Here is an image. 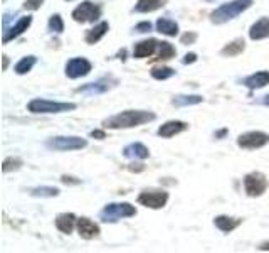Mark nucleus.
<instances>
[{"label": "nucleus", "instance_id": "nucleus-26", "mask_svg": "<svg viewBox=\"0 0 269 253\" xmlns=\"http://www.w3.org/2000/svg\"><path fill=\"white\" fill-rule=\"evenodd\" d=\"M29 194L34 198H56L59 196V189L57 187H51V186H39V187L29 189Z\"/></svg>", "mask_w": 269, "mask_h": 253}, {"label": "nucleus", "instance_id": "nucleus-28", "mask_svg": "<svg viewBox=\"0 0 269 253\" xmlns=\"http://www.w3.org/2000/svg\"><path fill=\"white\" fill-rule=\"evenodd\" d=\"M175 54H177V49L173 48L170 43H167V41H161V43H158V57H155V60L167 61L175 57Z\"/></svg>", "mask_w": 269, "mask_h": 253}, {"label": "nucleus", "instance_id": "nucleus-33", "mask_svg": "<svg viewBox=\"0 0 269 253\" xmlns=\"http://www.w3.org/2000/svg\"><path fill=\"white\" fill-rule=\"evenodd\" d=\"M195 41H197V34L195 32H187V34H183V36L180 37L182 44H194Z\"/></svg>", "mask_w": 269, "mask_h": 253}, {"label": "nucleus", "instance_id": "nucleus-11", "mask_svg": "<svg viewBox=\"0 0 269 253\" xmlns=\"http://www.w3.org/2000/svg\"><path fill=\"white\" fill-rule=\"evenodd\" d=\"M77 233H79V237L81 238H85V240H93V238H96L98 235L101 233V229L99 226L94 223L93 220H89V218H77Z\"/></svg>", "mask_w": 269, "mask_h": 253}, {"label": "nucleus", "instance_id": "nucleus-9", "mask_svg": "<svg viewBox=\"0 0 269 253\" xmlns=\"http://www.w3.org/2000/svg\"><path fill=\"white\" fill-rule=\"evenodd\" d=\"M138 203L150 209H161L169 203V192L161 189H150L143 191L138 196Z\"/></svg>", "mask_w": 269, "mask_h": 253}, {"label": "nucleus", "instance_id": "nucleus-19", "mask_svg": "<svg viewBox=\"0 0 269 253\" xmlns=\"http://www.w3.org/2000/svg\"><path fill=\"white\" fill-rule=\"evenodd\" d=\"M123 155L127 159H140V161H143V159H148L150 150H148V147L143 145L141 142H133L125 147Z\"/></svg>", "mask_w": 269, "mask_h": 253}, {"label": "nucleus", "instance_id": "nucleus-34", "mask_svg": "<svg viewBox=\"0 0 269 253\" xmlns=\"http://www.w3.org/2000/svg\"><path fill=\"white\" fill-rule=\"evenodd\" d=\"M61 182L63 184H66V186H77V184H81V181L79 179H76V178H73V176H63L61 178Z\"/></svg>", "mask_w": 269, "mask_h": 253}, {"label": "nucleus", "instance_id": "nucleus-25", "mask_svg": "<svg viewBox=\"0 0 269 253\" xmlns=\"http://www.w3.org/2000/svg\"><path fill=\"white\" fill-rule=\"evenodd\" d=\"M204 102V98H202L200 95H178L173 98V105L178 108L182 107H192V105H199Z\"/></svg>", "mask_w": 269, "mask_h": 253}, {"label": "nucleus", "instance_id": "nucleus-16", "mask_svg": "<svg viewBox=\"0 0 269 253\" xmlns=\"http://www.w3.org/2000/svg\"><path fill=\"white\" fill-rule=\"evenodd\" d=\"M214 225H215V228H219L222 233H231V231H234L236 228H239L242 225V220L241 218H231V216L220 215V216L214 218Z\"/></svg>", "mask_w": 269, "mask_h": 253}, {"label": "nucleus", "instance_id": "nucleus-5", "mask_svg": "<svg viewBox=\"0 0 269 253\" xmlns=\"http://www.w3.org/2000/svg\"><path fill=\"white\" fill-rule=\"evenodd\" d=\"M101 7L98 4H93L86 0V2H81L77 7L73 10V19L79 24H86V22H96L99 17H101Z\"/></svg>", "mask_w": 269, "mask_h": 253}, {"label": "nucleus", "instance_id": "nucleus-21", "mask_svg": "<svg viewBox=\"0 0 269 253\" xmlns=\"http://www.w3.org/2000/svg\"><path fill=\"white\" fill-rule=\"evenodd\" d=\"M108 31H110V26H108V22H99V24H96L93 29H89V31L86 32L85 41H86L88 44H96V43H99V41L106 36Z\"/></svg>", "mask_w": 269, "mask_h": 253}, {"label": "nucleus", "instance_id": "nucleus-6", "mask_svg": "<svg viewBox=\"0 0 269 253\" xmlns=\"http://www.w3.org/2000/svg\"><path fill=\"white\" fill-rule=\"evenodd\" d=\"M88 145L86 139L81 137H52L46 142V147L51 150H59V152H66V150H81Z\"/></svg>", "mask_w": 269, "mask_h": 253}, {"label": "nucleus", "instance_id": "nucleus-3", "mask_svg": "<svg viewBox=\"0 0 269 253\" xmlns=\"http://www.w3.org/2000/svg\"><path fill=\"white\" fill-rule=\"evenodd\" d=\"M77 108L76 103H64V102H52L46 98H34L27 103V110L31 113L46 115V113H64V111H73Z\"/></svg>", "mask_w": 269, "mask_h": 253}, {"label": "nucleus", "instance_id": "nucleus-39", "mask_svg": "<svg viewBox=\"0 0 269 253\" xmlns=\"http://www.w3.org/2000/svg\"><path fill=\"white\" fill-rule=\"evenodd\" d=\"M227 132H229V130H227V128H222V130H219V132H215L214 135H215V139H222V137H224V135H225Z\"/></svg>", "mask_w": 269, "mask_h": 253}, {"label": "nucleus", "instance_id": "nucleus-37", "mask_svg": "<svg viewBox=\"0 0 269 253\" xmlns=\"http://www.w3.org/2000/svg\"><path fill=\"white\" fill-rule=\"evenodd\" d=\"M91 137L93 139H98V140H103V139H106V133H105V130H93L91 132Z\"/></svg>", "mask_w": 269, "mask_h": 253}, {"label": "nucleus", "instance_id": "nucleus-14", "mask_svg": "<svg viewBox=\"0 0 269 253\" xmlns=\"http://www.w3.org/2000/svg\"><path fill=\"white\" fill-rule=\"evenodd\" d=\"M158 48V41L157 39H145L140 41V43L135 44L133 48V56L136 60H145V57H150L155 54V51Z\"/></svg>", "mask_w": 269, "mask_h": 253}, {"label": "nucleus", "instance_id": "nucleus-1", "mask_svg": "<svg viewBox=\"0 0 269 253\" xmlns=\"http://www.w3.org/2000/svg\"><path fill=\"white\" fill-rule=\"evenodd\" d=\"M157 119V115L153 111H145V110H125L121 113H116L106 119L103 122L105 128L110 130H121V128H133L145 125L148 122H153Z\"/></svg>", "mask_w": 269, "mask_h": 253}, {"label": "nucleus", "instance_id": "nucleus-10", "mask_svg": "<svg viewBox=\"0 0 269 253\" xmlns=\"http://www.w3.org/2000/svg\"><path fill=\"white\" fill-rule=\"evenodd\" d=\"M93 64L89 63L86 57H73L66 64V76L71 80H77L82 78V76H88L91 73Z\"/></svg>", "mask_w": 269, "mask_h": 253}, {"label": "nucleus", "instance_id": "nucleus-22", "mask_svg": "<svg viewBox=\"0 0 269 253\" xmlns=\"http://www.w3.org/2000/svg\"><path fill=\"white\" fill-rule=\"evenodd\" d=\"M167 5V0H138L135 5V12L138 14H148V12H155L161 7Z\"/></svg>", "mask_w": 269, "mask_h": 253}, {"label": "nucleus", "instance_id": "nucleus-27", "mask_svg": "<svg viewBox=\"0 0 269 253\" xmlns=\"http://www.w3.org/2000/svg\"><path fill=\"white\" fill-rule=\"evenodd\" d=\"M35 63H37V57H35V56H26V57H22V60L15 64L14 71L17 74H27L35 66Z\"/></svg>", "mask_w": 269, "mask_h": 253}, {"label": "nucleus", "instance_id": "nucleus-13", "mask_svg": "<svg viewBox=\"0 0 269 253\" xmlns=\"http://www.w3.org/2000/svg\"><path fill=\"white\" fill-rule=\"evenodd\" d=\"M110 80L111 78H101L98 81H94V83H88L85 86H79L76 90V93H82V95H89V96L101 95V93H106L111 86H115V85H110Z\"/></svg>", "mask_w": 269, "mask_h": 253}, {"label": "nucleus", "instance_id": "nucleus-38", "mask_svg": "<svg viewBox=\"0 0 269 253\" xmlns=\"http://www.w3.org/2000/svg\"><path fill=\"white\" fill-rule=\"evenodd\" d=\"M128 169L131 172H140V170H143L145 167H143V164H131V166H128Z\"/></svg>", "mask_w": 269, "mask_h": 253}, {"label": "nucleus", "instance_id": "nucleus-31", "mask_svg": "<svg viewBox=\"0 0 269 253\" xmlns=\"http://www.w3.org/2000/svg\"><path fill=\"white\" fill-rule=\"evenodd\" d=\"M49 31H52V32H57V34H61L63 31H64V22H63V19H61V15L59 14H54V15H51V19H49Z\"/></svg>", "mask_w": 269, "mask_h": 253}, {"label": "nucleus", "instance_id": "nucleus-23", "mask_svg": "<svg viewBox=\"0 0 269 253\" xmlns=\"http://www.w3.org/2000/svg\"><path fill=\"white\" fill-rule=\"evenodd\" d=\"M155 27H157V31L160 34L169 36V37H175L178 34V24L175 21H170V19H158Z\"/></svg>", "mask_w": 269, "mask_h": 253}, {"label": "nucleus", "instance_id": "nucleus-36", "mask_svg": "<svg viewBox=\"0 0 269 253\" xmlns=\"http://www.w3.org/2000/svg\"><path fill=\"white\" fill-rule=\"evenodd\" d=\"M195 61H197V54H195V52H189V54H185L183 60H182L183 64H192Z\"/></svg>", "mask_w": 269, "mask_h": 253}, {"label": "nucleus", "instance_id": "nucleus-8", "mask_svg": "<svg viewBox=\"0 0 269 253\" xmlns=\"http://www.w3.org/2000/svg\"><path fill=\"white\" fill-rule=\"evenodd\" d=\"M267 189V179L261 172H251L244 178V191L251 198H259Z\"/></svg>", "mask_w": 269, "mask_h": 253}, {"label": "nucleus", "instance_id": "nucleus-43", "mask_svg": "<svg viewBox=\"0 0 269 253\" xmlns=\"http://www.w3.org/2000/svg\"><path fill=\"white\" fill-rule=\"evenodd\" d=\"M68 2H69V0H68Z\"/></svg>", "mask_w": 269, "mask_h": 253}, {"label": "nucleus", "instance_id": "nucleus-18", "mask_svg": "<svg viewBox=\"0 0 269 253\" xmlns=\"http://www.w3.org/2000/svg\"><path fill=\"white\" fill-rule=\"evenodd\" d=\"M249 37L253 41H261L269 37V17H262V19L256 21L254 24L251 26Z\"/></svg>", "mask_w": 269, "mask_h": 253}, {"label": "nucleus", "instance_id": "nucleus-29", "mask_svg": "<svg viewBox=\"0 0 269 253\" xmlns=\"http://www.w3.org/2000/svg\"><path fill=\"white\" fill-rule=\"evenodd\" d=\"M175 74V69H172L169 66H161V68H153L152 69V78L158 80V81H165L172 78V76Z\"/></svg>", "mask_w": 269, "mask_h": 253}, {"label": "nucleus", "instance_id": "nucleus-17", "mask_svg": "<svg viewBox=\"0 0 269 253\" xmlns=\"http://www.w3.org/2000/svg\"><path fill=\"white\" fill-rule=\"evenodd\" d=\"M242 85L247 86L249 90H259L269 85V71H258L254 74H249L247 78L242 80Z\"/></svg>", "mask_w": 269, "mask_h": 253}, {"label": "nucleus", "instance_id": "nucleus-15", "mask_svg": "<svg viewBox=\"0 0 269 253\" xmlns=\"http://www.w3.org/2000/svg\"><path fill=\"white\" fill-rule=\"evenodd\" d=\"M189 128V125L185 122H180V120H170V122H167L163 123L160 128H158V135L161 139H170L173 137V135H178V133H182L185 132Z\"/></svg>", "mask_w": 269, "mask_h": 253}, {"label": "nucleus", "instance_id": "nucleus-42", "mask_svg": "<svg viewBox=\"0 0 269 253\" xmlns=\"http://www.w3.org/2000/svg\"><path fill=\"white\" fill-rule=\"evenodd\" d=\"M262 103H264L266 107H269V95H266L264 98H262Z\"/></svg>", "mask_w": 269, "mask_h": 253}, {"label": "nucleus", "instance_id": "nucleus-35", "mask_svg": "<svg viewBox=\"0 0 269 253\" xmlns=\"http://www.w3.org/2000/svg\"><path fill=\"white\" fill-rule=\"evenodd\" d=\"M135 31L136 32H150L152 31V24L150 22H140V24H136V27H135Z\"/></svg>", "mask_w": 269, "mask_h": 253}, {"label": "nucleus", "instance_id": "nucleus-2", "mask_svg": "<svg viewBox=\"0 0 269 253\" xmlns=\"http://www.w3.org/2000/svg\"><path fill=\"white\" fill-rule=\"evenodd\" d=\"M253 5V0H234V2L222 4L211 14V21L214 24H225L232 19H236L239 14L246 12V10Z\"/></svg>", "mask_w": 269, "mask_h": 253}, {"label": "nucleus", "instance_id": "nucleus-41", "mask_svg": "<svg viewBox=\"0 0 269 253\" xmlns=\"http://www.w3.org/2000/svg\"><path fill=\"white\" fill-rule=\"evenodd\" d=\"M2 68H4V71L9 68V57H7V56H4V66H2Z\"/></svg>", "mask_w": 269, "mask_h": 253}, {"label": "nucleus", "instance_id": "nucleus-40", "mask_svg": "<svg viewBox=\"0 0 269 253\" xmlns=\"http://www.w3.org/2000/svg\"><path fill=\"white\" fill-rule=\"evenodd\" d=\"M259 250H261V251H269V241H266V243H262V245L259 246Z\"/></svg>", "mask_w": 269, "mask_h": 253}, {"label": "nucleus", "instance_id": "nucleus-20", "mask_svg": "<svg viewBox=\"0 0 269 253\" xmlns=\"http://www.w3.org/2000/svg\"><path fill=\"white\" fill-rule=\"evenodd\" d=\"M76 225H77V218L73 213H63L56 218V228L64 235L73 233Z\"/></svg>", "mask_w": 269, "mask_h": 253}, {"label": "nucleus", "instance_id": "nucleus-7", "mask_svg": "<svg viewBox=\"0 0 269 253\" xmlns=\"http://www.w3.org/2000/svg\"><path fill=\"white\" fill-rule=\"evenodd\" d=\"M269 144V135L261 130H251L237 137V145L246 150H256Z\"/></svg>", "mask_w": 269, "mask_h": 253}, {"label": "nucleus", "instance_id": "nucleus-4", "mask_svg": "<svg viewBox=\"0 0 269 253\" xmlns=\"http://www.w3.org/2000/svg\"><path fill=\"white\" fill-rule=\"evenodd\" d=\"M136 216V208L130 203H110L101 209L99 218L105 223H116L125 218Z\"/></svg>", "mask_w": 269, "mask_h": 253}, {"label": "nucleus", "instance_id": "nucleus-24", "mask_svg": "<svg viewBox=\"0 0 269 253\" xmlns=\"http://www.w3.org/2000/svg\"><path fill=\"white\" fill-rule=\"evenodd\" d=\"M246 49V43H244V39H236L232 41V43L225 44L222 51H220V54L225 56V57H234V56H239L241 52Z\"/></svg>", "mask_w": 269, "mask_h": 253}, {"label": "nucleus", "instance_id": "nucleus-12", "mask_svg": "<svg viewBox=\"0 0 269 253\" xmlns=\"http://www.w3.org/2000/svg\"><path fill=\"white\" fill-rule=\"evenodd\" d=\"M31 24H32V17H31V15L20 17V19L17 21L14 26H12L10 29H7V31H5V34H4V43L7 44L9 41L17 39L19 36H22V34L26 32L29 27H31Z\"/></svg>", "mask_w": 269, "mask_h": 253}, {"label": "nucleus", "instance_id": "nucleus-30", "mask_svg": "<svg viewBox=\"0 0 269 253\" xmlns=\"http://www.w3.org/2000/svg\"><path fill=\"white\" fill-rule=\"evenodd\" d=\"M22 167V159L19 157H7L2 162V172H10V170H17Z\"/></svg>", "mask_w": 269, "mask_h": 253}, {"label": "nucleus", "instance_id": "nucleus-32", "mask_svg": "<svg viewBox=\"0 0 269 253\" xmlns=\"http://www.w3.org/2000/svg\"><path fill=\"white\" fill-rule=\"evenodd\" d=\"M43 4H44V0H26L22 7L26 10H39L43 7Z\"/></svg>", "mask_w": 269, "mask_h": 253}]
</instances>
